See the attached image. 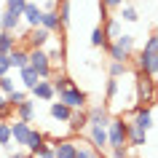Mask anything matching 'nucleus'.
Wrapping results in <instances>:
<instances>
[{"label": "nucleus", "instance_id": "nucleus-15", "mask_svg": "<svg viewBox=\"0 0 158 158\" xmlns=\"http://www.w3.org/2000/svg\"><path fill=\"white\" fill-rule=\"evenodd\" d=\"M126 145L129 148H145L148 145V131H142L137 126L129 123V131H126Z\"/></svg>", "mask_w": 158, "mask_h": 158}, {"label": "nucleus", "instance_id": "nucleus-29", "mask_svg": "<svg viewBox=\"0 0 158 158\" xmlns=\"http://www.w3.org/2000/svg\"><path fill=\"white\" fill-rule=\"evenodd\" d=\"M48 81L54 83V91H56V94H59V91H64L67 86H73V81H70L67 75H62V73H59V75H51Z\"/></svg>", "mask_w": 158, "mask_h": 158}, {"label": "nucleus", "instance_id": "nucleus-4", "mask_svg": "<svg viewBox=\"0 0 158 158\" xmlns=\"http://www.w3.org/2000/svg\"><path fill=\"white\" fill-rule=\"evenodd\" d=\"M56 97H59V102H64L70 110H83L86 107V94L81 91V89H75V86H67L64 91H59Z\"/></svg>", "mask_w": 158, "mask_h": 158}, {"label": "nucleus", "instance_id": "nucleus-36", "mask_svg": "<svg viewBox=\"0 0 158 158\" xmlns=\"http://www.w3.org/2000/svg\"><path fill=\"white\" fill-rule=\"evenodd\" d=\"M14 89H16V81L11 78V73L8 75H0V91H3V94H11Z\"/></svg>", "mask_w": 158, "mask_h": 158}, {"label": "nucleus", "instance_id": "nucleus-6", "mask_svg": "<svg viewBox=\"0 0 158 158\" xmlns=\"http://www.w3.org/2000/svg\"><path fill=\"white\" fill-rule=\"evenodd\" d=\"M89 145H91L94 150H105V148H110L107 145V126H94V123H89Z\"/></svg>", "mask_w": 158, "mask_h": 158}, {"label": "nucleus", "instance_id": "nucleus-47", "mask_svg": "<svg viewBox=\"0 0 158 158\" xmlns=\"http://www.w3.org/2000/svg\"><path fill=\"white\" fill-rule=\"evenodd\" d=\"M56 3H62V0H56Z\"/></svg>", "mask_w": 158, "mask_h": 158}, {"label": "nucleus", "instance_id": "nucleus-12", "mask_svg": "<svg viewBox=\"0 0 158 158\" xmlns=\"http://www.w3.org/2000/svg\"><path fill=\"white\" fill-rule=\"evenodd\" d=\"M30 129L32 126L27 123V121H11V139L16 142V145H27V137H30Z\"/></svg>", "mask_w": 158, "mask_h": 158}, {"label": "nucleus", "instance_id": "nucleus-14", "mask_svg": "<svg viewBox=\"0 0 158 158\" xmlns=\"http://www.w3.org/2000/svg\"><path fill=\"white\" fill-rule=\"evenodd\" d=\"M78 153V142L73 139H56L54 142V156L56 158H75Z\"/></svg>", "mask_w": 158, "mask_h": 158}, {"label": "nucleus", "instance_id": "nucleus-41", "mask_svg": "<svg viewBox=\"0 0 158 158\" xmlns=\"http://www.w3.org/2000/svg\"><path fill=\"white\" fill-rule=\"evenodd\" d=\"M110 158H129V145H123V148H110Z\"/></svg>", "mask_w": 158, "mask_h": 158}, {"label": "nucleus", "instance_id": "nucleus-34", "mask_svg": "<svg viewBox=\"0 0 158 158\" xmlns=\"http://www.w3.org/2000/svg\"><path fill=\"white\" fill-rule=\"evenodd\" d=\"M6 99H8L11 107H16V105H22V102L27 99V91H22V89H14L11 94H6Z\"/></svg>", "mask_w": 158, "mask_h": 158}, {"label": "nucleus", "instance_id": "nucleus-35", "mask_svg": "<svg viewBox=\"0 0 158 158\" xmlns=\"http://www.w3.org/2000/svg\"><path fill=\"white\" fill-rule=\"evenodd\" d=\"M75 158H102V156H99V150H94L91 145H78Z\"/></svg>", "mask_w": 158, "mask_h": 158}, {"label": "nucleus", "instance_id": "nucleus-33", "mask_svg": "<svg viewBox=\"0 0 158 158\" xmlns=\"http://www.w3.org/2000/svg\"><path fill=\"white\" fill-rule=\"evenodd\" d=\"M118 19H121V22H137V19H139V14H137V8H131V6H121Z\"/></svg>", "mask_w": 158, "mask_h": 158}, {"label": "nucleus", "instance_id": "nucleus-45", "mask_svg": "<svg viewBox=\"0 0 158 158\" xmlns=\"http://www.w3.org/2000/svg\"><path fill=\"white\" fill-rule=\"evenodd\" d=\"M8 158H35V156H32V153H27V156H22V153H11Z\"/></svg>", "mask_w": 158, "mask_h": 158}, {"label": "nucleus", "instance_id": "nucleus-26", "mask_svg": "<svg viewBox=\"0 0 158 158\" xmlns=\"http://www.w3.org/2000/svg\"><path fill=\"white\" fill-rule=\"evenodd\" d=\"M105 48H107V54H110V62H129V56H131L129 51L118 48V46H115V43H113V40H110L107 46H105Z\"/></svg>", "mask_w": 158, "mask_h": 158}, {"label": "nucleus", "instance_id": "nucleus-8", "mask_svg": "<svg viewBox=\"0 0 158 158\" xmlns=\"http://www.w3.org/2000/svg\"><path fill=\"white\" fill-rule=\"evenodd\" d=\"M40 16H43V8L35 0H27L24 11H22V22H24L27 27H40Z\"/></svg>", "mask_w": 158, "mask_h": 158}, {"label": "nucleus", "instance_id": "nucleus-32", "mask_svg": "<svg viewBox=\"0 0 158 158\" xmlns=\"http://www.w3.org/2000/svg\"><path fill=\"white\" fill-rule=\"evenodd\" d=\"M107 73H110V78H123L129 73V67H126V62H110Z\"/></svg>", "mask_w": 158, "mask_h": 158}, {"label": "nucleus", "instance_id": "nucleus-30", "mask_svg": "<svg viewBox=\"0 0 158 158\" xmlns=\"http://www.w3.org/2000/svg\"><path fill=\"white\" fill-rule=\"evenodd\" d=\"M107 43H110V40H107V35H105V30L97 27V30L91 32V46H94V48H105Z\"/></svg>", "mask_w": 158, "mask_h": 158}, {"label": "nucleus", "instance_id": "nucleus-38", "mask_svg": "<svg viewBox=\"0 0 158 158\" xmlns=\"http://www.w3.org/2000/svg\"><path fill=\"white\" fill-rule=\"evenodd\" d=\"M24 6H27V0H6V8L14 11V14H22Z\"/></svg>", "mask_w": 158, "mask_h": 158}, {"label": "nucleus", "instance_id": "nucleus-23", "mask_svg": "<svg viewBox=\"0 0 158 158\" xmlns=\"http://www.w3.org/2000/svg\"><path fill=\"white\" fill-rule=\"evenodd\" d=\"M102 30H105V35H107V40H115L118 35L123 32V30H121V19L118 16H113V19H105V24H102Z\"/></svg>", "mask_w": 158, "mask_h": 158}, {"label": "nucleus", "instance_id": "nucleus-39", "mask_svg": "<svg viewBox=\"0 0 158 158\" xmlns=\"http://www.w3.org/2000/svg\"><path fill=\"white\" fill-rule=\"evenodd\" d=\"M14 113V107L8 105V99H6V94L0 91V118H6V115H11Z\"/></svg>", "mask_w": 158, "mask_h": 158}, {"label": "nucleus", "instance_id": "nucleus-11", "mask_svg": "<svg viewBox=\"0 0 158 158\" xmlns=\"http://www.w3.org/2000/svg\"><path fill=\"white\" fill-rule=\"evenodd\" d=\"M137 70L139 73H148V75H158V62H156V54L142 48L139 56H137Z\"/></svg>", "mask_w": 158, "mask_h": 158}, {"label": "nucleus", "instance_id": "nucleus-19", "mask_svg": "<svg viewBox=\"0 0 158 158\" xmlns=\"http://www.w3.org/2000/svg\"><path fill=\"white\" fill-rule=\"evenodd\" d=\"M40 27H46L48 32H59V30H62V24H59V14H56V8H51V11H43V16H40Z\"/></svg>", "mask_w": 158, "mask_h": 158}, {"label": "nucleus", "instance_id": "nucleus-27", "mask_svg": "<svg viewBox=\"0 0 158 158\" xmlns=\"http://www.w3.org/2000/svg\"><path fill=\"white\" fill-rule=\"evenodd\" d=\"M46 54H48L51 67H54V64H59V67H62V59H64V48H62V43H54V46H51V48L46 51Z\"/></svg>", "mask_w": 158, "mask_h": 158}, {"label": "nucleus", "instance_id": "nucleus-10", "mask_svg": "<svg viewBox=\"0 0 158 158\" xmlns=\"http://www.w3.org/2000/svg\"><path fill=\"white\" fill-rule=\"evenodd\" d=\"M0 30L3 32H19L22 30V14H14V11H3L0 14Z\"/></svg>", "mask_w": 158, "mask_h": 158}, {"label": "nucleus", "instance_id": "nucleus-25", "mask_svg": "<svg viewBox=\"0 0 158 158\" xmlns=\"http://www.w3.org/2000/svg\"><path fill=\"white\" fill-rule=\"evenodd\" d=\"M0 148L11 150L14 139H11V121H0Z\"/></svg>", "mask_w": 158, "mask_h": 158}, {"label": "nucleus", "instance_id": "nucleus-18", "mask_svg": "<svg viewBox=\"0 0 158 158\" xmlns=\"http://www.w3.org/2000/svg\"><path fill=\"white\" fill-rule=\"evenodd\" d=\"M27 54H30V48H11L6 56H8V64H11V70H19V67H24L27 64Z\"/></svg>", "mask_w": 158, "mask_h": 158}, {"label": "nucleus", "instance_id": "nucleus-7", "mask_svg": "<svg viewBox=\"0 0 158 158\" xmlns=\"http://www.w3.org/2000/svg\"><path fill=\"white\" fill-rule=\"evenodd\" d=\"M131 126H137V129H142V131H150V129H153V113H150L148 105H137V107H134Z\"/></svg>", "mask_w": 158, "mask_h": 158}, {"label": "nucleus", "instance_id": "nucleus-44", "mask_svg": "<svg viewBox=\"0 0 158 158\" xmlns=\"http://www.w3.org/2000/svg\"><path fill=\"white\" fill-rule=\"evenodd\" d=\"M123 0H102V8H121Z\"/></svg>", "mask_w": 158, "mask_h": 158}, {"label": "nucleus", "instance_id": "nucleus-9", "mask_svg": "<svg viewBox=\"0 0 158 158\" xmlns=\"http://www.w3.org/2000/svg\"><path fill=\"white\" fill-rule=\"evenodd\" d=\"M30 94H32L35 99H40V102H51L54 97H56V91H54V83H51L48 78H43V81H38V83L30 89Z\"/></svg>", "mask_w": 158, "mask_h": 158}, {"label": "nucleus", "instance_id": "nucleus-24", "mask_svg": "<svg viewBox=\"0 0 158 158\" xmlns=\"http://www.w3.org/2000/svg\"><path fill=\"white\" fill-rule=\"evenodd\" d=\"M16 32H3L0 30V54H8L11 48H16Z\"/></svg>", "mask_w": 158, "mask_h": 158}, {"label": "nucleus", "instance_id": "nucleus-5", "mask_svg": "<svg viewBox=\"0 0 158 158\" xmlns=\"http://www.w3.org/2000/svg\"><path fill=\"white\" fill-rule=\"evenodd\" d=\"M54 38V32H48L46 27H30V32H27L24 40L30 43V48H46Z\"/></svg>", "mask_w": 158, "mask_h": 158}, {"label": "nucleus", "instance_id": "nucleus-22", "mask_svg": "<svg viewBox=\"0 0 158 158\" xmlns=\"http://www.w3.org/2000/svg\"><path fill=\"white\" fill-rule=\"evenodd\" d=\"M48 113H51L54 121H59V123H67V118H70V107H67L64 102H51Z\"/></svg>", "mask_w": 158, "mask_h": 158}, {"label": "nucleus", "instance_id": "nucleus-28", "mask_svg": "<svg viewBox=\"0 0 158 158\" xmlns=\"http://www.w3.org/2000/svg\"><path fill=\"white\" fill-rule=\"evenodd\" d=\"M113 43H115L118 48L129 51V54H131V51H134V35H129V32H121V35H118V38H115V40H113Z\"/></svg>", "mask_w": 158, "mask_h": 158}, {"label": "nucleus", "instance_id": "nucleus-37", "mask_svg": "<svg viewBox=\"0 0 158 158\" xmlns=\"http://www.w3.org/2000/svg\"><path fill=\"white\" fill-rule=\"evenodd\" d=\"M118 86H121V81H118V78H110V81H107V94H105V97H107V102H115Z\"/></svg>", "mask_w": 158, "mask_h": 158}, {"label": "nucleus", "instance_id": "nucleus-43", "mask_svg": "<svg viewBox=\"0 0 158 158\" xmlns=\"http://www.w3.org/2000/svg\"><path fill=\"white\" fill-rule=\"evenodd\" d=\"M35 158H56V156H54V148H51V145H46L40 153H35Z\"/></svg>", "mask_w": 158, "mask_h": 158}, {"label": "nucleus", "instance_id": "nucleus-17", "mask_svg": "<svg viewBox=\"0 0 158 158\" xmlns=\"http://www.w3.org/2000/svg\"><path fill=\"white\" fill-rule=\"evenodd\" d=\"M27 150H30V153H40L43 148H46V134L43 131H35V129H30V137H27V145H24Z\"/></svg>", "mask_w": 158, "mask_h": 158}, {"label": "nucleus", "instance_id": "nucleus-46", "mask_svg": "<svg viewBox=\"0 0 158 158\" xmlns=\"http://www.w3.org/2000/svg\"><path fill=\"white\" fill-rule=\"evenodd\" d=\"M156 62H158V54H156Z\"/></svg>", "mask_w": 158, "mask_h": 158}, {"label": "nucleus", "instance_id": "nucleus-13", "mask_svg": "<svg viewBox=\"0 0 158 158\" xmlns=\"http://www.w3.org/2000/svg\"><path fill=\"white\" fill-rule=\"evenodd\" d=\"M86 118H89V123H94V126H107L110 123V110L105 107V105H97V107L86 110Z\"/></svg>", "mask_w": 158, "mask_h": 158}, {"label": "nucleus", "instance_id": "nucleus-20", "mask_svg": "<svg viewBox=\"0 0 158 158\" xmlns=\"http://www.w3.org/2000/svg\"><path fill=\"white\" fill-rule=\"evenodd\" d=\"M67 123H70V131H81V129H86V126H89V118H86L83 110H70Z\"/></svg>", "mask_w": 158, "mask_h": 158}, {"label": "nucleus", "instance_id": "nucleus-3", "mask_svg": "<svg viewBox=\"0 0 158 158\" xmlns=\"http://www.w3.org/2000/svg\"><path fill=\"white\" fill-rule=\"evenodd\" d=\"M137 102L139 105L156 102V81H153V75L139 73V81H137Z\"/></svg>", "mask_w": 158, "mask_h": 158}, {"label": "nucleus", "instance_id": "nucleus-31", "mask_svg": "<svg viewBox=\"0 0 158 158\" xmlns=\"http://www.w3.org/2000/svg\"><path fill=\"white\" fill-rule=\"evenodd\" d=\"M56 14H59V24H62V30H64V27L70 24V3H67V0H62V3H59Z\"/></svg>", "mask_w": 158, "mask_h": 158}, {"label": "nucleus", "instance_id": "nucleus-21", "mask_svg": "<svg viewBox=\"0 0 158 158\" xmlns=\"http://www.w3.org/2000/svg\"><path fill=\"white\" fill-rule=\"evenodd\" d=\"M19 81H22V83H24V89L30 91V89H32L40 78H38V73H35L30 64H24V67H19Z\"/></svg>", "mask_w": 158, "mask_h": 158}, {"label": "nucleus", "instance_id": "nucleus-40", "mask_svg": "<svg viewBox=\"0 0 158 158\" xmlns=\"http://www.w3.org/2000/svg\"><path fill=\"white\" fill-rule=\"evenodd\" d=\"M145 51H150V54H158V35H150L148 40H145Z\"/></svg>", "mask_w": 158, "mask_h": 158}, {"label": "nucleus", "instance_id": "nucleus-16", "mask_svg": "<svg viewBox=\"0 0 158 158\" xmlns=\"http://www.w3.org/2000/svg\"><path fill=\"white\" fill-rule=\"evenodd\" d=\"M14 110H16V118H19V121H27V123H32L35 115H38V110H35V102L30 99V97H27L22 105H16Z\"/></svg>", "mask_w": 158, "mask_h": 158}, {"label": "nucleus", "instance_id": "nucleus-1", "mask_svg": "<svg viewBox=\"0 0 158 158\" xmlns=\"http://www.w3.org/2000/svg\"><path fill=\"white\" fill-rule=\"evenodd\" d=\"M27 64L38 73L40 81H43V78H51V62H48L46 48H30V54H27Z\"/></svg>", "mask_w": 158, "mask_h": 158}, {"label": "nucleus", "instance_id": "nucleus-2", "mask_svg": "<svg viewBox=\"0 0 158 158\" xmlns=\"http://www.w3.org/2000/svg\"><path fill=\"white\" fill-rule=\"evenodd\" d=\"M126 131H129V123L123 118H110L107 123V145L110 148H123L126 145Z\"/></svg>", "mask_w": 158, "mask_h": 158}, {"label": "nucleus", "instance_id": "nucleus-42", "mask_svg": "<svg viewBox=\"0 0 158 158\" xmlns=\"http://www.w3.org/2000/svg\"><path fill=\"white\" fill-rule=\"evenodd\" d=\"M11 73V64H8V56L0 54V75H8Z\"/></svg>", "mask_w": 158, "mask_h": 158}]
</instances>
